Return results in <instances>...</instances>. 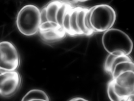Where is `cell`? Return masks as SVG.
<instances>
[{
    "instance_id": "obj_1",
    "label": "cell",
    "mask_w": 134,
    "mask_h": 101,
    "mask_svg": "<svg viewBox=\"0 0 134 101\" xmlns=\"http://www.w3.org/2000/svg\"><path fill=\"white\" fill-rule=\"evenodd\" d=\"M102 41L104 49L109 54L129 55L133 49V43L130 37L118 29L111 28L104 32Z\"/></svg>"
},
{
    "instance_id": "obj_2",
    "label": "cell",
    "mask_w": 134,
    "mask_h": 101,
    "mask_svg": "<svg viewBox=\"0 0 134 101\" xmlns=\"http://www.w3.org/2000/svg\"><path fill=\"white\" fill-rule=\"evenodd\" d=\"M116 18L115 10L108 5L98 4L89 9V21L94 33L104 32L111 28Z\"/></svg>"
},
{
    "instance_id": "obj_3",
    "label": "cell",
    "mask_w": 134,
    "mask_h": 101,
    "mask_svg": "<svg viewBox=\"0 0 134 101\" xmlns=\"http://www.w3.org/2000/svg\"><path fill=\"white\" fill-rule=\"evenodd\" d=\"M40 11L37 7L31 4L25 5L20 9L17 15L16 23L22 34L31 36L39 31Z\"/></svg>"
},
{
    "instance_id": "obj_4",
    "label": "cell",
    "mask_w": 134,
    "mask_h": 101,
    "mask_svg": "<svg viewBox=\"0 0 134 101\" xmlns=\"http://www.w3.org/2000/svg\"><path fill=\"white\" fill-rule=\"evenodd\" d=\"M20 58L14 45L8 41L0 42V72L17 70Z\"/></svg>"
},
{
    "instance_id": "obj_5",
    "label": "cell",
    "mask_w": 134,
    "mask_h": 101,
    "mask_svg": "<svg viewBox=\"0 0 134 101\" xmlns=\"http://www.w3.org/2000/svg\"><path fill=\"white\" fill-rule=\"evenodd\" d=\"M21 76L17 70L5 71L0 73V96L8 98L15 94L22 83Z\"/></svg>"
},
{
    "instance_id": "obj_6",
    "label": "cell",
    "mask_w": 134,
    "mask_h": 101,
    "mask_svg": "<svg viewBox=\"0 0 134 101\" xmlns=\"http://www.w3.org/2000/svg\"><path fill=\"white\" fill-rule=\"evenodd\" d=\"M129 72H134V63L129 55H115L109 73L113 78Z\"/></svg>"
},
{
    "instance_id": "obj_7",
    "label": "cell",
    "mask_w": 134,
    "mask_h": 101,
    "mask_svg": "<svg viewBox=\"0 0 134 101\" xmlns=\"http://www.w3.org/2000/svg\"><path fill=\"white\" fill-rule=\"evenodd\" d=\"M110 82L113 88L119 101H125L134 95V90L131 89L112 79Z\"/></svg>"
},
{
    "instance_id": "obj_8",
    "label": "cell",
    "mask_w": 134,
    "mask_h": 101,
    "mask_svg": "<svg viewBox=\"0 0 134 101\" xmlns=\"http://www.w3.org/2000/svg\"><path fill=\"white\" fill-rule=\"evenodd\" d=\"M113 79L125 86L134 90V72H125Z\"/></svg>"
},
{
    "instance_id": "obj_9",
    "label": "cell",
    "mask_w": 134,
    "mask_h": 101,
    "mask_svg": "<svg viewBox=\"0 0 134 101\" xmlns=\"http://www.w3.org/2000/svg\"><path fill=\"white\" fill-rule=\"evenodd\" d=\"M64 32L62 29L59 28L40 32L42 38L46 41H53L61 38Z\"/></svg>"
},
{
    "instance_id": "obj_10",
    "label": "cell",
    "mask_w": 134,
    "mask_h": 101,
    "mask_svg": "<svg viewBox=\"0 0 134 101\" xmlns=\"http://www.w3.org/2000/svg\"><path fill=\"white\" fill-rule=\"evenodd\" d=\"M36 99H41L50 101L49 97L44 91L34 89L29 91L23 97L21 101H28Z\"/></svg>"
},
{
    "instance_id": "obj_11",
    "label": "cell",
    "mask_w": 134,
    "mask_h": 101,
    "mask_svg": "<svg viewBox=\"0 0 134 101\" xmlns=\"http://www.w3.org/2000/svg\"><path fill=\"white\" fill-rule=\"evenodd\" d=\"M61 2L58 1H52L45 6L48 21L56 23V15Z\"/></svg>"
},
{
    "instance_id": "obj_12",
    "label": "cell",
    "mask_w": 134,
    "mask_h": 101,
    "mask_svg": "<svg viewBox=\"0 0 134 101\" xmlns=\"http://www.w3.org/2000/svg\"><path fill=\"white\" fill-rule=\"evenodd\" d=\"M77 7L71 8L70 17V26L71 30L70 35L76 36L81 35L78 28L76 21V16Z\"/></svg>"
},
{
    "instance_id": "obj_13",
    "label": "cell",
    "mask_w": 134,
    "mask_h": 101,
    "mask_svg": "<svg viewBox=\"0 0 134 101\" xmlns=\"http://www.w3.org/2000/svg\"><path fill=\"white\" fill-rule=\"evenodd\" d=\"M70 7L66 3L61 2L58 10L56 16V23L58 27L62 29L63 18L67 11Z\"/></svg>"
},
{
    "instance_id": "obj_14",
    "label": "cell",
    "mask_w": 134,
    "mask_h": 101,
    "mask_svg": "<svg viewBox=\"0 0 134 101\" xmlns=\"http://www.w3.org/2000/svg\"><path fill=\"white\" fill-rule=\"evenodd\" d=\"M71 8L70 7L67 11L63 18L62 25V29L63 31L70 35L71 33L70 17Z\"/></svg>"
},
{
    "instance_id": "obj_15",
    "label": "cell",
    "mask_w": 134,
    "mask_h": 101,
    "mask_svg": "<svg viewBox=\"0 0 134 101\" xmlns=\"http://www.w3.org/2000/svg\"><path fill=\"white\" fill-rule=\"evenodd\" d=\"M58 28H59L56 23L48 21L41 24L39 27V31H43Z\"/></svg>"
},
{
    "instance_id": "obj_16",
    "label": "cell",
    "mask_w": 134,
    "mask_h": 101,
    "mask_svg": "<svg viewBox=\"0 0 134 101\" xmlns=\"http://www.w3.org/2000/svg\"><path fill=\"white\" fill-rule=\"evenodd\" d=\"M40 19L41 24L48 21L45 6L40 11Z\"/></svg>"
},
{
    "instance_id": "obj_17",
    "label": "cell",
    "mask_w": 134,
    "mask_h": 101,
    "mask_svg": "<svg viewBox=\"0 0 134 101\" xmlns=\"http://www.w3.org/2000/svg\"><path fill=\"white\" fill-rule=\"evenodd\" d=\"M68 101H89L86 99L83 98L79 97H77L72 98Z\"/></svg>"
},
{
    "instance_id": "obj_18",
    "label": "cell",
    "mask_w": 134,
    "mask_h": 101,
    "mask_svg": "<svg viewBox=\"0 0 134 101\" xmlns=\"http://www.w3.org/2000/svg\"><path fill=\"white\" fill-rule=\"evenodd\" d=\"M125 101H134V95L130 96Z\"/></svg>"
},
{
    "instance_id": "obj_19",
    "label": "cell",
    "mask_w": 134,
    "mask_h": 101,
    "mask_svg": "<svg viewBox=\"0 0 134 101\" xmlns=\"http://www.w3.org/2000/svg\"><path fill=\"white\" fill-rule=\"evenodd\" d=\"M28 101H47L45 100L41 99H36L31 100Z\"/></svg>"
}]
</instances>
